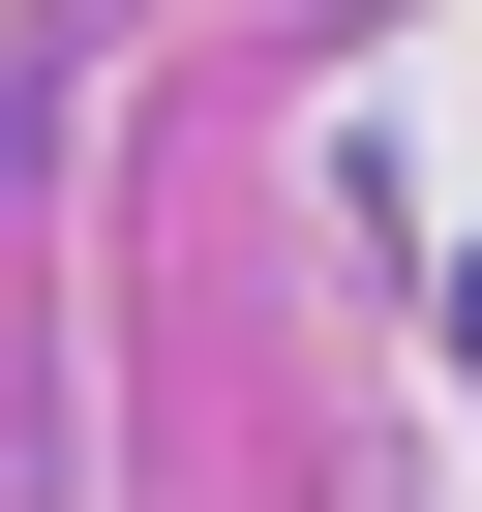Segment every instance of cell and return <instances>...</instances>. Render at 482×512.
<instances>
[{
	"label": "cell",
	"mask_w": 482,
	"mask_h": 512,
	"mask_svg": "<svg viewBox=\"0 0 482 512\" xmlns=\"http://www.w3.org/2000/svg\"><path fill=\"white\" fill-rule=\"evenodd\" d=\"M452 332H482V272H452Z\"/></svg>",
	"instance_id": "obj_1"
}]
</instances>
